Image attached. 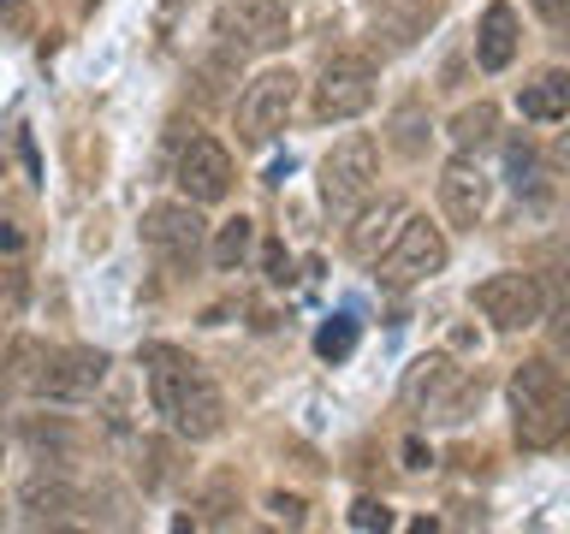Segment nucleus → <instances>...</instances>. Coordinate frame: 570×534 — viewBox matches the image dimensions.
<instances>
[{"label": "nucleus", "mask_w": 570, "mask_h": 534, "mask_svg": "<svg viewBox=\"0 0 570 534\" xmlns=\"http://www.w3.org/2000/svg\"><path fill=\"white\" fill-rule=\"evenodd\" d=\"M232 178H238V167H232L226 142H214V137H190L185 142V155H178V190H185V202H196V208L226 202Z\"/></svg>", "instance_id": "nucleus-12"}, {"label": "nucleus", "mask_w": 570, "mask_h": 534, "mask_svg": "<svg viewBox=\"0 0 570 534\" xmlns=\"http://www.w3.org/2000/svg\"><path fill=\"white\" fill-rule=\"evenodd\" d=\"M517 113L534 125H564L570 119V66H547L517 89Z\"/></svg>", "instance_id": "nucleus-16"}, {"label": "nucleus", "mask_w": 570, "mask_h": 534, "mask_svg": "<svg viewBox=\"0 0 570 534\" xmlns=\"http://www.w3.org/2000/svg\"><path fill=\"white\" fill-rule=\"evenodd\" d=\"M249 249H256V220H244V214H232V220H220V231H214V244H208V261L220 267V274H238V267L249 261Z\"/></svg>", "instance_id": "nucleus-20"}, {"label": "nucleus", "mask_w": 570, "mask_h": 534, "mask_svg": "<svg viewBox=\"0 0 570 534\" xmlns=\"http://www.w3.org/2000/svg\"><path fill=\"white\" fill-rule=\"evenodd\" d=\"M463 380V368L452 356H416L404 374V404L410 409H445V392Z\"/></svg>", "instance_id": "nucleus-17"}, {"label": "nucleus", "mask_w": 570, "mask_h": 534, "mask_svg": "<svg viewBox=\"0 0 570 534\" xmlns=\"http://www.w3.org/2000/svg\"><path fill=\"white\" fill-rule=\"evenodd\" d=\"M351 350H356V320H351V315H333L327 327L315 333V356H327V363H345Z\"/></svg>", "instance_id": "nucleus-23"}, {"label": "nucleus", "mask_w": 570, "mask_h": 534, "mask_svg": "<svg viewBox=\"0 0 570 534\" xmlns=\"http://www.w3.org/2000/svg\"><path fill=\"white\" fill-rule=\"evenodd\" d=\"M18 434H24V445H30V452H42L53 469H66V457L78 452V427H71L66 416H24Z\"/></svg>", "instance_id": "nucleus-19"}, {"label": "nucleus", "mask_w": 570, "mask_h": 534, "mask_svg": "<svg viewBox=\"0 0 570 534\" xmlns=\"http://www.w3.org/2000/svg\"><path fill=\"white\" fill-rule=\"evenodd\" d=\"M547 320V315H541ZM547 345H552V356H570V297L552 309V320H547Z\"/></svg>", "instance_id": "nucleus-25"}, {"label": "nucleus", "mask_w": 570, "mask_h": 534, "mask_svg": "<svg viewBox=\"0 0 570 534\" xmlns=\"http://www.w3.org/2000/svg\"><path fill=\"white\" fill-rule=\"evenodd\" d=\"M445 261H452V244H445V231H440V226H428L422 214H410V220L392 231V244H386L368 267L381 274L386 291H410V285H422V279L445 274Z\"/></svg>", "instance_id": "nucleus-4"}, {"label": "nucleus", "mask_w": 570, "mask_h": 534, "mask_svg": "<svg viewBox=\"0 0 570 534\" xmlns=\"http://www.w3.org/2000/svg\"><path fill=\"white\" fill-rule=\"evenodd\" d=\"M18 7H24V0H0V24H12V18H18Z\"/></svg>", "instance_id": "nucleus-33"}, {"label": "nucleus", "mask_w": 570, "mask_h": 534, "mask_svg": "<svg viewBox=\"0 0 570 534\" xmlns=\"http://www.w3.org/2000/svg\"><path fill=\"white\" fill-rule=\"evenodd\" d=\"M78 7H83V12H96V7H101V0H78Z\"/></svg>", "instance_id": "nucleus-34"}, {"label": "nucleus", "mask_w": 570, "mask_h": 534, "mask_svg": "<svg viewBox=\"0 0 570 534\" xmlns=\"http://www.w3.org/2000/svg\"><path fill=\"white\" fill-rule=\"evenodd\" d=\"M142 244H149L173 274H190L208 249V226H203V214H196V202H155L142 214Z\"/></svg>", "instance_id": "nucleus-8"}, {"label": "nucleus", "mask_w": 570, "mask_h": 534, "mask_svg": "<svg viewBox=\"0 0 570 534\" xmlns=\"http://www.w3.org/2000/svg\"><path fill=\"white\" fill-rule=\"evenodd\" d=\"M374 185H381V149H374L368 131H345L327 155H321V167H315L321 208H327L338 226H345L351 214L368 202Z\"/></svg>", "instance_id": "nucleus-3"}, {"label": "nucleus", "mask_w": 570, "mask_h": 534, "mask_svg": "<svg viewBox=\"0 0 570 534\" xmlns=\"http://www.w3.org/2000/svg\"><path fill=\"white\" fill-rule=\"evenodd\" d=\"M434 18H440L434 0H381V12H374V42H386V53H404V48L422 42Z\"/></svg>", "instance_id": "nucleus-15"}, {"label": "nucleus", "mask_w": 570, "mask_h": 534, "mask_svg": "<svg viewBox=\"0 0 570 534\" xmlns=\"http://www.w3.org/2000/svg\"><path fill=\"white\" fill-rule=\"evenodd\" d=\"M570 125V119H564ZM552 160H559V167H570V131H559V142H552Z\"/></svg>", "instance_id": "nucleus-32"}, {"label": "nucleus", "mask_w": 570, "mask_h": 534, "mask_svg": "<svg viewBox=\"0 0 570 534\" xmlns=\"http://www.w3.org/2000/svg\"><path fill=\"white\" fill-rule=\"evenodd\" d=\"M214 36L238 53H274L292 36V12H285V0H226Z\"/></svg>", "instance_id": "nucleus-10"}, {"label": "nucleus", "mask_w": 570, "mask_h": 534, "mask_svg": "<svg viewBox=\"0 0 570 534\" xmlns=\"http://www.w3.org/2000/svg\"><path fill=\"white\" fill-rule=\"evenodd\" d=\"M488 208H493V178L481 172L475 155H452L440 167V214L452 226L475 231L481 220H488Z\"/></svg>", "instance_id": "nucleus-11"}, {"label": "nucleus", "mask_w": 570, "mask_h": 534, "mask_svg": "<svg viewBox=\"0 0 570 534\" xmlns=\"http://www.w3.org/2000/svg\"><path fill=\"white\" fill-rule=\"evenodd\" d=\"M517 48H523L517 7H511V0H493V7L481 12V24H475V66L481 71H505L517 60Z\"/></svg>", "instance_id": "nucleus-14"}, {"label": "nucleus", "mask_w": 570, "mask_h": 534, "mask_svg": "<svg viewBox=\"0 0 570 534\" xmlns=\"http://www.w3.org/2000/svg\"><path fill=\"white\" fill-rule=\"evenodd\" d=\"M142 374H149V398H155V416H167V427L178 439L203 445V439H220L226 434V398L220 386L208 380V368L185 356L178 345H142Z\"/></svg>", "instance_id": "nucleus-1"}, {"label": "nucleus", "mask_w": 570, "mask_h": 534, "mask_svg": "<svg viewBox=\"0 0 570 534\" xmlns=\"http://www.w3.org/2000/svg\"><path fill=\"white\" fill-rule=\"evenodd\" d=\"M351 528H392V505H381V498H356L351 505Z\"/></svg>", "instance_id": "nucleus-24"}, {"label": "nucleus", "mask_w": 570, "mask_h": 534, "mask_svg": "<svg viewBox=\"0 0 570 534\" xmlns=\"http://www.w3.org/2000/svg\"><path fill=\"white\" fill-rule=\"evenodd\" d=\"M18 505L30 511V523H66V516L78 511V487H71L66 475H30L24 487H18Z\"/></svg>", "instance_id": "nucleus-18"}, {"label": "nucleus", "mask_w": 570, "mask_h": 534, "mask_svg": "<svg viewBox=\"0 0 570 534\" xmlns=\"http://www.w3.org/2000/svg\"><path fill=\"white\" fill-rule=\"evenodd\" d=\"M404 220H410V208L399 202V196H381V202L368 196V202L345 220V249H351L356 261H374V256H381V249L392 244V231H399Z\"/></svg>", "instance_id": "nucleus-13"}, {"label": "nucleus", "mask_w": 570, "mask_h": 534, "mask_svg": "<svg viewBox=\"0 0 570 534\" xmlns=\"http://www.w3.org/2000/svg\"><path fill=\"white\" fill-rule=\"evenodd\" d=\"M475 309L488 315L499 333H523V327H541L547 291L534 274H523V267H505V274H488L475 285Z\"/></svg>", "instance_id": "nucleus-9"}, {"label": "nucleus", "mask_w": 570, "mask_h": 534, "mask_svg": "<svg viewBox=\"0 0 570 534\" xmlns=\"http://www.w3.org/2000/svg\"><path fill=\"white\" fill-rule=\"evenodd\" d=\"M511 172H517V190L534 185V155L529 149H511Z\"/></svg>", "instance_id": "nucleus-31"}, {"label": "nucleus", "mask_w": 570, "mask_h": 534, "mask_svg": "<svg viewBox=\"0 0 570 534\" xmlns=\"http://www.w3.org/2000/svg\"><path fill=\"white\" fill-rule=\"evenodd\" d=\"M529 7H534V18H541V24H552V30L570 24V0H529Z\"/></svg>", "instance_id": "nucleus-28"}, {"label": "nucleus", "mask_w": 570, "mask_h": 534, "mask_svg": "<svg viewBox=\"0 0 570 534\" xmlns=\"http://www.w3.org/2000/svg\"><path fill=\"white\" fill-rule=\"evenodd\" d=\"M18 303H24V279H18L12 267H0V315H12Z\"/></svg>", "instance_id": "nucleus-27"}, {"label": "nucleus", "mask_w": 570, "mask_h": 534, "mask_svg": "<svg viewBox=\"0 0 570 534\" xmlns=\"http://www.w3.org/2000/svg\"><path fill=\"white\" fill-rule=\"evenodd\" d=\"M267 505L279 511V523H292V528L303 523V498H297V493H274V498H267Z\"/></svg>", "instance_id": "nucleus-29"}, {"label": "nucleus", "mask_w": 570, "mask_h": 534, "mask_svg": "<svg viewBox=\"0 0 570 534\" xmlns=\"http://www.w3.org/2000/svg\"><path fill=\"white\" fill-rule=\"evenodd\" d=\"M374 107V66L368 53H327L309 83V113L321 125H351Z\"/></svg>", "instance_id": "nucleus-5"}, {"label": "nucleus", "mask_w": 570, "mask_h": 534, "mask_svg": "<svg viewBox=\"0 0 570 534\" xmlns=\"http://www.w3.org/2000/svg\"><path fill=\"white\" fill-rule=\"evenodd\" d=\"M137 481H142V493H155V487H167L173 481V439H142V452H137Z\"/></svg>", "instance_id": "nucleus-22"}, {"label": "nucleus", "mask_w": 570, "mask_h": 534, "mask_svg": "<svg viewBox=\"0 0 570 534\" xmlns=\"http://www.w3.org/2000/svg\"><path fill=\"white\" fill-rule=\"evenodd\" d=\"M511 409H517V445L523 452H559L570 445V374L552 368L547 356L511 368Z\"/></svg>", "instance_id": "nucleus-2"}, {"label": "nucleus", "mask_w": 570, "mask_h": 534, "mask_svg": "<svg viewBox=\"0 0 570 534\" xmlns=\"http://www.w3.org/2000/svg\"><path fill=\"white\" fill-rule=\"evenodd\" d=\"M297 89H303V78H297L292 66L256 71V78L244 83V96H238V142L279 137L285 119H292V107H297Z\"/></svg>", "instance_id": "nucleus-6"}, {"label": "nucleus", "mask_w": 570, "mask_h": 534, "mask_svg": "<svg viewBox=\"0 0 570 534\" xmlns=\"http://www.w3.org/2000/svg\"><path fill=\"white\" fill-rule=\"evenodd\" d=\"M30 368V392L36 398H53V404H78V398H96L101 380H107V356L89 350V345H66V350H36Z\"/></svg>", "instance_id": "nucleus-7"}, {"label": "nucleus", "mask_w": 570, "mask_h": 534, "mask_svg": "<svg viewBox=\"0 0 570 534\" xmlns=\"http://www.w3.org/2000/svg\"><path fill=\"white\" fill-rule=\"evenodd\" d=\"M493 131H499V107H493V101L458 107V113H452V125H445V137H452V142H458L463 155L488 149V142H493Z\"/></svg>", "instance_id": "nucleus-21"}, {"label": "nucleus", "mask_w": 570, "mask_h": 534, "mask_svg": "<svg viewBox=\"0 0 570 534\" xmlns=\"http://www.w3.org/2000/svg\"><path fill=\"white\" fill-rule=\"evenodd\" d=\"M262 261H267V279H274V285L292 279V261H285V249H279V244H267V256H262Z\"/></svg>", "instance_id": "nucleus-30"}, {"label": "nucleus", "mask_w": 570, "mask_h": 534, "mask_svg": "<svg viewBox=\"0 0 570 534\" xmlns=\"http://www.w3.org/2000/svg\"><path fill=\"white\" fill-rule=\"evenodd\" d=\"M392 131H399L392 142H399L404 155H416V149H422V113H416V107H404V113L392 119Z\"/></svg>", "instance_id": "nucleus-26"}]
</instances>
